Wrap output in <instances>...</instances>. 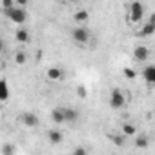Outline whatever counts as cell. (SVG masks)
Instances as JSON below:
<instances>
[{
	"instance_id": "cell-1",
	"label": "cell",
	"mask_w": 155,
	"mask_h": 155,
	"mask_svg": "<svg viewBox=\"0 0 155 155\" xmlns=\"http://www.w3.org/2000/svg\"><path fill=\"white\" fill-rule=\"evenodd\" d=\"M4 13H6V17H8L11 22H15V24H24V22L28 20V13H26V9H24L22 6H13V8H9V9H4Z\"/></svg>"
},
{
	"instance_id": "cell-2",
	"label": "cell",
	"mask_w": 155,
	"mask_h": 155,
	"mask_svg": "<svg viewBox=\"0 0 155 155\" xmlns=\"http://www.w3.org/2000/svg\"><path fill=\"white\" fill-rule=\"evenodd\" d=\"M90 37H91V33H90V29L84 28V26H77V28L71 29V38H73L77 44H86V42L90 40Z\"/></svg>"
},
{
	"instance_id": "cell-3",
	"label": "cell",
	"mask_w": 155,
	"mask_h": 155,
	"mask_svg": "<svg viewBox=\"0 0 155 155\" xmlns=\"http://www.w3.org/2000/svg\"><path fill=\"white\" fill-rule=\"evenodd\" d=\"M142 17H144V6L139 2V0H135V2H131V6H130L128 20H130V22H133V24H137V22H140V20H142Z\"/></svg>"
},
{
	"instance_id": "cell-4",
	"label": "cell",
	"mask_w": 155,
	"mask_h": 155,
	"mask_svg": "<svg viewBox=\"0 0 155 155\" xmlns=\"http://www.w3.org/2000/svg\"><path fill=\"white\" fill-rule=\"evenodd\" d=\"M124 104H126L124 93H122L120 90H113V91L110 93V106H111L113 110H120Z\"/></svg>"
},
{
	"instance_id": "cell-5",
	"label": "cell",
	"mask_w": 155,
	"mask_h": 155,
	"mask_svg": "<svg viewBox=\"0 0 155 155\" xmlns=\"http://www.w3.org/2000/svg\"><path fill=\"white\" fill-rule=\"evenodd\" d=\"M46 77H48V81H51V82H58V81L64 79V71L58 66H51V68H48Z\"/></svg>"
},
{
	"instance_id": "cell-6",
	"label": "cell",
	"mask_w": 155,
	"mask_h": 155,
	"mask_svg": "<svg viewBox=\"0 0 155 155\" xmlns=\"http://www.w3.org/2000/svg\"><path fill=\"white\" fill-rule=\"evenodd\" d=\"M20 122L24 126H28V128H37L38 126V117L33 111H26V113L20 115Z\"/></svg>"
},
{
	"instance_id": "cell-7",
	"label": "cell",
	"mask_w": 155,
	"mask_h": 155,
	"mask_svg": "<svg viewBox=\"0 0 155 155\" xmlns=\"http://www.w3.org/2000/svg\"><path fill=\"white\" fill-rule=\"evenodd\" d=\"M133 57H135L137 62H146V60L150 58V49H148L146 46H137V48L133 49Z\"/></svg>"
},
{
	"instance_id": "cell-8",
	"label": "cell",
	"mask_w": 155,
	"mask_h": 155,
	"mask_svg": "<svg viewBox=\"0 0 155 155\" xmlns=\"http://www.w3.org/2000/svg\"><path fill=\"white\" fill-rule=\"evenodd\" d=\"M73 20H75L77 24H86V22L90 20L88 9H77V11L73 13Z\"/></svg>"
},
{
	"instance_id": "cell-9",
	"label": "cell",
	"mask_w": 155,
	"mask_h": 155,
	"mask_svg": "<svg viewBox=\"0 0 155 155\" xmlns=\"http://www.w3.org/2000/svg\"><path fill=\"white\" fill-rule=\"evenodd\" d=\"M51 120L55 124H64L66 122V115H64V108H55L51 111Z\"/></svg>"
},
{
	"instance_id": "cell-10",
	"label": "cell",
	"mask_w": 155,
	"mask_h": 155,
	"mask_svg": "<svg viewBox=\"0 0 155 155\" xmlns=\"http://www.w3.org/2000/svg\"><path fill=\"white\" fill-rule=\"evenodd\" d=\"M142 75H144L146 82H150V84H155V66H153V64L146 66V68L142 69Z\"/></svg>"
},
{
	"instance_id": "cell-11",
	"label": "cell",
	"mask_w": 155,
	"mask_h": 155,
	"mask_svg": "<svg viewBox=\"0 0 155 155\" xmlns=\"http://www.w3.org/2000/svg\"><path fill=\"white\" fill-rule=\"evenodd\" d=\"M48 139H49L51 144H60V142L64 140V135H62L60 130H51V131L48 133Z\"/></svg>"
},
{
	"instance_id": "cell-12",
	"label": "cell",
	"mask_w": 155,
	"mask_h": 155,
	"mask_svg": "<svg viewBox=\"0 0 155 155\" xmlns=\"http://www.w3.org/2000/svg\"><path fill=\"white\" fill-rule=\"evenodd\" d=\"M153 33H155V22H146V24L142 26V29L139 31L140 37H150V35H153Z\"/></svg>"
},
{
	"instance_id": "cell-13",
	"label": "cell",
	"mask_w": 155,
	"mask_h": 155,
	"mask_svg": "<svg viewBox=\"0 0 155 155\" xmlns=\"http://www.w3.org/2000/svg\"><path fill=\"white\" fill-rule=\"evenodd\" d=\"M64 115H66V122H77V120H79V111H77V110L64 108Z\"/></svg>"
},
{
	"instance_id": "cell-14",
	"label": "cell",
	"mask_w": 155,
	"mask_h": 155,
	"mask_svg": "<svg viewBox=\"0 0 155 155\" xmlns=\"http://www.w3.org/2000/svg\"><path fill=\"white\" fill-rule=\"evenodd\" d=\"M15 38H17L18 42H22V44H26V42H29V31L20 28V29L15 31Z\"/></svg>"
},
{
	"instance_id": "cell-15",
	"label": "cell",
	"mask_w": 155,
	"mask_h": 155,
	"mask_svg": "<svg viewBox=\"0 0 155 155\" xmlns=\"http://www.w3.org/2000/svg\"><path fill=\"white\" fill-rule=\"evenodd\" d=\"M122 133H124L126 137H135V133H137V128H135V124H131V122H126V124H122Z\"/></svg>"
},
{
	"instance_id": "cell-16",
	"label": "cell",
	"mask_w": 155,
	"mask_h": 155,
	"mask_svg": "<svg viewBox=\"0 0 155 155\" xmlns=\"http://www.w3.org/2000/svg\"><path fill=\"white\" fill-rule=\"evenodd\" d=\"M9 99V90H8V82L6 81H0V101L6 102Z\"/></svg>"
},
{
	"instance_id": "cell-17",
	"label": "cell",
	"mask_w": 155,
	"mask_h": 155,
	"mask_svg": "<svg viewBox=\"0 0 155 155\" xmlns=\"http://www.w3.org/2000/svg\"><path fill=\"white\" fill-rule=\"evenodd\" d=\"M135 146H137V148H148V146H150L148 135H139V137L135 139Z\"/></svg>"
},
{
	"instance_id": "cell-18",
	"label": "cell",
	"mask_w": 155,
	"mask_h": 155,
	"mask_svg": "<svg viewBox=\"0 0 155 155\" xmlns=\"http://www.w3.org/2000/svg\"><path fill=\"white\" fill-rule=\"evenodd\" d=\"M122 75L126 77V79H130V81H133L135 77H137V73H135L133 68H124V69H122Z\"/></svg>"
},
{
	"instance_id": "cell-19",
	"label": "cell",
	"mask_w": 155,
	"mask_h": 155,
	"mask_svg": "<svg viewBox=\"0 0 155 155\" xmlns=\"http://www.w3.org/2000/svg\"><path fill=\"white\" fill-rule=\"evenodd\" d=\"M15 62H17L18 66H22V64L26 62V53H24V51H17V53H15Z\"/></svg>"
},
{
	"instance_id": "cell-20",
	"label": "cell",
	"mask_w": 155,
	"mask_h": 155,
	"mask_svg": "<svg viewBox=\"0 0 155 155\" xmlns=\"http://www.w3.org/2000/svg\"><path fill=\"white\" fill-rule=\"evenodd\" d=\"M124 137H126V135H124ZM124 137H122V135H113V137H111V142L117 144V146H124Z\"/></svg>"
},
{
	"instance_id": "cell-21",
	"label": "cell",
	"mask_w": 155,
	"mask_h": 155,
	"mask_svg": "<svg viewBox=\"0 0 155 155\" xmlns=\"http://www.w3.org/2000/svg\"><path fill=\"white\" fill-rule=\"evenodd\" d=\"M13 6H17V0H2V8L4 9H9Z\"/></svg>"
},
{
	"instance_id": "cell-22",
	"label": "cell",
	"mask_w": 155,
	"mask_h": 155,
	"mask_svg": "<svg viewBox=\"0 0 155 155\" xmlns=\"http://www.w3.org/2000/svg\"><path fill=\"white\" fill-rule=\"evenodd\" d=\"M77 93H79L81 99H86V97H88V90H86L84 86H79V88H77Z\"/></svg>"
},
{
	"instance_id": "cell-23",
	"label": "cell",
	"mask_w": 155,
	"mask_h": 155,
	"mask_svg": "<svg viewBox=\"0 0 155 155\" xmlns=\"http://www.w3.org/2000/svg\"><path fill=\"white\" fill-rule=\"evenodd\" d=\"M13 153H15V148H13V146L8 144V146L2 148V155H13Z\"/></svg>"
},
{
	"instance_id": "cell-24",
	"label": "cell",
	"mask_w": 155,
	"mask_h": 155,
	"mask_svg": "<svg viewBox=\"0 0 155 155\" xmlns=\"http://www.w3.org/2000/svg\"><path fill=\"white\" fill-rule=\"evenodd\" d=\"M88 151H86V148H75L73 150V155H86Z\"/></svg>"
},
{
	"instance_id": "cell-25",
	"label": "cell",
	"mask_w": 155,
	"mask_h": 155,
	"mask_svg": "<svg viewBox=\"0 0 155 155\" xmlns=\"http://www.w3.org/2000/svg\"><path fill=\"white\" fill-rule=\"evenodd\" d=\"M28 2H29V0H17V6H22V8H26V6H28Z\"/></svg>"
},
{
	"instance_id": "cell-26",
	"label": "cell",
	"mask_w": 155,
	"mask_h": 155,
	"mask_svg": "<svg viewBox=\"0 0 155 155\" xmlns=\"http://www.w3.org/2000/svg\"><path fill=\"white\" fill-rule=\"evenodd\" d=\"M64 2H73V0H64Z\"/></svg>"
}]
</instances>
